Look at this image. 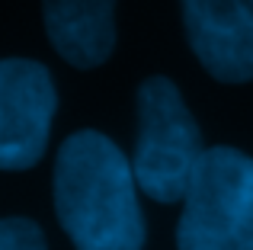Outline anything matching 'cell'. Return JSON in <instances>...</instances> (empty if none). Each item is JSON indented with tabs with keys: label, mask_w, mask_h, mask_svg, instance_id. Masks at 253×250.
Returning <instances> with one entry per match:
<instances>
[{
	"label": "cell",
	"mask_w": 253,
	"mask_h": 250,
	"mask_svg": "<svg viewBox=\"0 0 253 250\" xmlns=\"http://www.w3.org/2000/svg\"><path fill=\"white\" fill-rule=\"evenodd\" d=\"M55 212L74 250H141L144 215L131 161L103 131H74L55 157Z\"/></svg>",
	"instance_id": "6da1fadb"
},
{
	"label": "cell",
	"mask_w": 253,
	"mask_h": 250,
	"mask_svg": "<svg viewBox=\"0 0 253 250\" xmlns=\"http://www.w3.org/2000/svg\"><path fill=\"white\" fill-rule=\"evenodd\" d=\"M176 250H253V157L205 148L176 221Z\"/></svg>",
	"instance_id": "7a4b0ae2"
},
{
	"label": "cell",
	"mask_w": 253,
	"mask_h": 250,
	"mask_svg": "<svg viewBox=\"0 0 253 250\" xmlns=\"http://www.w3.org/2000/svg\"><path fill=\"white\" fill-rule=\"evenodd\" d=\"M135 106L138 138L131 170H135L138 189L164 206L179 202L205 151L202 131L170 77H148L138 87Z\"/></svg>",
	"instance_id": "3957f363"
},
{
	"label": "cell",
	"mask_w": 253,
	"mask_h": 250,
	"mask_svg": "<svg viewBox=\"0 0 253 250\" xmlns=\"http://www.w3.org/2000/svg\"><path fill=\"white\" fill-rule=\"evenodd\" d=\"M55 77L32 58H0V170H29L48 148Z\"/></svg>",
	"instance_id": "277c9868"
},
{
	"label": "cell",
	"mask_w": 253,
	"mask_h": 250,
	"mask_svg": "<svg viewBox=\"0 0 253 250\" xmlns=\"http://www.w3.org/2000/svg\"><path fill=\"white\" fill-rule=\"evenodd\" d=\"M192 55L215 81H253V0H179Z\"/></svg>",
	"instance_id": "5b68a950"
},
{
	"label": "cell",
	"mask_w": 253,
	"mask_h": 250,
	"mask_svg": "<svg viewBox=\"0 0 253 250\" xmlns=\"http://www.w3.org/2000/svg\"><path fill=\"white\" fill-rule=\"evenodd\" d=\"M48 42L74 68H96L116 48V0H42Z\"/></svg>",
	"instance_id": "8992f818"
},
{
	"label": "cell",
	"mask_w": 253,
	"mask_h": 250,
	"mask_svg": "<svg viewBox=\"0 0 253 250\" xmlns=\"http://www.w3.org/2000/svg\"><path fill=\"white\" fill-rule=\"evenodd\" d=\"M0 250H48V244L36 221L0 218Z\"/></svg>",
	"instance_id": "52a82bcc"
}]
</instances>
